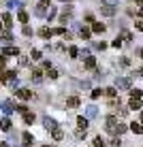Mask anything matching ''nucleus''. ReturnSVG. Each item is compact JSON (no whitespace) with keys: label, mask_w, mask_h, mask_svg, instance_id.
Here are the masks:
<instances>
[{"label":"nucleus","mask_w":143,"mask_h":147,"mask_svg":"<svg viewBox=\"0 0 143 147\" xmlns=\"http://www.w3.org/2000/svg\"><path fill=\"white\" fill-rule=\"evenodd\" d=\"M24 34H26V36H32V28H30V26H24Z\"/></svg>","instance_id":"33"},{"label":"nucleus","mask_w":143,"mask_h":147,"mask_svg":"<svg viewBox=\"0 0 143 147\" xmlns=\"http://www.w3.org/2000/svg\"><path fill=\"white\" fill-rule=\"evenodd\" d=\"M22 139H24V145H26V147H28V145H32V141H34L30 132H24V134H22Z\"/></svg>","instance_id":"13"},{"label":"nucleus","mask_w":143,"mask_h":147,"mask_svg":"<svg viewBox=\"0 0 143 147\" xmlns=\"http://www.w3.org/2000/svg\"><path fill=\"white\" fill-rule=\"evenodd\" d=\"M135 26H137V30H141V32H143V22H135Z\"/></svg>","instance_id":"38"},{"label":"nucleus","mask_w":143,"mask_h":147,"mask_svg":"<svg viewBox=\"0 0 143 147\" xmlns=\"http://www.w3.org/2000/svg\"><path fill=\"white\" fill-rule=\"evenodd\" d=\"M52 132H54V139H56V141H62V139H64V132H62L60 128H54Z\"/></svg>","instance_id":"15"},{"label":"nucleus","mask_w":143,"mask_h":147,"mask_svg":"<svg viewBox=\"0 0 143 147\" xmlns=\"http://www.w3.org/2000/svg\"><path fill=\"white\" fill-rule=\"evenodd\" d=\"M43 124H45V128H49V130L58 128V126H56V121H54L52 117H43Z\"/></svg>","instance_id":"8"},{"label":"nucleus","mask_w":143,"mask_h":147,"mask_svg":"<svg viewBox=\"0 0 143 147\" xmlns=\"http://www.w3.org/2000/svg\"><path fill=\"white\" fill-rule=\"evenodd\" d=\"M0 30H2V24H0Z\"/></svg>","instance_id":"46"},{"label":"nucleus","mask_w":143,"mask_h":147,"mask_svg":"<svg viewBox=\"0 0 143 147\" xmlns=\"http://www.w3.org/2000/svg\"><path fill=\"white\" fill-rule=\"evenodd\" d=\"M115 126H117V119L113 117V115H109V117H107V126H105V128L109 130V132H113V130H115Z\"/></svg>","instance_id":"3"},{"label":"nucleus","mask_w":143,"mask_h":147,"mask_svg":"<svg viewBox=\"0 0 143 147\" xmlns=\"http://www.w3.org/2000/svg\"><path fill=\"white\" fill-rule=\"evenodd\" d=\"M113 132H115V134H122V132H126V126L117 121V126H115V130H113Z\"/></svg>","instance_id":"22"},{"label":"nucleus","mask_w":143,"mask_h":147,"mask_svg":"<svg viewBox=\"0 0 143 147\" xmlns=\"http://www.w3.org/2000/svg\"><path fill=\"white\" fill-rule=\"evenodd\" d=\"M68 53H70V58H77V55H79V49H77V47H70Z\"/></svg>","instance_id":"29"},{"label":"nucleus","mask_w":143,"mask_h":147,"mask_svg":"<svg viewBox=\"0 0 143 147\" xmlns=\"http://www.w3.org/2000/svg\"><path fill=\"white\" fill-rule=\"evenodd\" d=\"M39 34H41V36H43V38L52 36V28H47V26H45V28H41V30H39Z\"/></svg>","instance_id":"16"},{"label":"nucleus","mask_w":143,"mask_h":147,"mask_svg":"<svg viewBox=\"0 0 143 147\" xmlns=\"http://www.w3.org/2000/svg\"><path fill=\"white\" fill-rule=\"evenodd\" d=\"M141 58H143V49H141Z\"/></svg>","instance_id":"44"},{"label":"nucleus","mask_w":143,"mask_h":147,"mask_svg":"<svg viewBox=\"0 0 143 147\" xmlns=\"http://www.w3.org/2000/svg\"><path fill=\"white\" fill-rule=\"evenodd\" d=\"M2 55H19V49L17 47H4L2 49Z\"/></svg>","instance_id":"7"},{"label":"nucleus","mask_w":143,"mask_h":147,"mask_svg":"<svg viewBox=\"0 0 143 147\" xmlns=\"http://www.w3.org/2000/svg\"><path fill=\"white\" fill-rule=\"evenodd\" d=\"M137 2H139V4H143V0H137Z\"/></svg>","instance_id":"43"},{"label":"nucleus","mask_w":143,"mask_h":147,"mask_svg":"<svg viewBox=\"0 0 143 147\" xmlns=\"http://www.w3.org/2000/svg\"><path fill=\"white\" fill-rule=\"evenodd\" d=\"M83 64H85V68H88V70H92V68L96 66V58H94V55H88Z\"/></svg>","instance_id":"6"},{"label":"nucleus","mask_w":143,"mask_h":147,"mask_svg":"<svg viewBox=\"0 0 143 147\" xmlns=\"http://www.w3.org/2000/svg\"><path fill=\"white\" fill-rule=\"evenodd\" d=\"M130 36H132V34L128 32V30H124V32H122V38H126V40H130Z\"/></svg>","instance_id":"35"},{"label":"nucleus","mask_w":143,"mask_h":147,"mask_svg":"<svg viewBox=\"0 0 143 147\" xmlns=\"http://www.w3.org/2000/svg\"><path fill=\"white\" fill-rule=\"evenodd\" d=\"M4 66V55H0V68Z\"/></svg>","instance_id":"39"},{"label":"nucleus","mask_w":143,"mask_h":147,"mask_svg":"<svg viewBox=\"0 0 143 147\" xmlns=\"http://www.w3.org/2000/svg\"><path fill=\"white\" fill-rule=\"evenodd\" d=\"M139 15H141V17H143V7H141V9H139Z\"/></svg>","instance_id":"40"},{"label":"nucleus","mask_w":143,"mask_h":147,"mask_svg":"<svg viewBox=\"0 0 143 147\" xmlns=\"http://www.w3.org/2000/svg\"><path fill=\"white\" fill-rule=\"evenodd\" d=\"M92 30H94V32H105V24H94V26H92Z\"/></svg>","instance_id":"23"},{"label":"nucleus","mask_w":143,"mask_h":147,"mask_svg":"<svg viewBox=\"0 0 143 147\" xmlns=\"http://www.w3.org/2000/svg\"><path fill=\"white\" fill-rule=\"evenodd\" d=\"M0 40H2V43H11V40H13V36H11V32H4L2 36H0Z\"/></svg>","instance_id":"24"},{"label":"nucleus","mask_w":143,"mask_h":147,"mask_svg":"<svg viewBox=\"0 0 143 147\" xmlns=\"http://www.w3.org/2000/svg\"><path fill=\"white\" fill-rule=\"evenodd\" d=\"M77 126H79V128H88V117H77Z\"/></svg>","instance_id":"19"},{"label":"nucleus","mask_w":143,"mask_h":147,"mask_svg":"<svg viewBox=\"0 0 143 147\" xmlns=\"http://www.w3.org/2000/svg\"><path fill=\"white\" fill-rule=\"evenodd\" d=\"M100 94H103V90H94V92H92V98H98Z\"/></svg>","instance_id":"36"},{"label":"nucleus","mask_w":143,"mask_h":147,"mask_svg":"<svg viewBox=\"0 0 143 147\" xmlns=\"http://www.w3.org/2000/svg\"><path fill=\"white\" fill-rule=\"evenodd\" d=\"M0 147H9V145H7V143H0Z\"/></svg>","instance_id":"41"},{"label":"nucleus","mask_w":143,"mask_h":147,"mask_svg":"<svg viewBox=\"0 0 143 147\" xmlns=\"http://www.w3.org/2000/svg\"><path fill=\"white\" fill-rule=\"evenodd\" d=\"M30 55H32V60H41V51H37V49L30 51Z\"/></svg>","instance_id":"32"},{"label":"nucleus","mask_w":143,"mask_h":147,"mask_svg":"<svg viewBox=\"0 0 143 147\" xmlns=\"http://www.w3.org/2000/svg\"><path fill=\"white\" fill-rule=\"evenodd\" d=\"M81 38H90V30L88 28H81Z\"/></svg>","instance_id":"31"},{"label":"nucleus","mask_w":143,"mask_h":147,"mask_svg":"<svg viewBox=\"0 0 143 147\" xmlns=\"http://www.w3.org/2000/svg\"><path fill=\"white\" fill-rule=\"evenodd\" d=\"M130 109H132V111H139V109H141V100H139V98H137V100L132 98V100H130Z\"/></svg>","instance_id":"17"},{"label":"nucleus","mask_w":143,"mask_h":147,"mask_svg":"<svg viewBox=\"0 0 143 147\" xmlns=\"http://www.w3.org/2000/svg\"><path fill=\"white\" fill-rule=\"evenodd\" d=\"M32 79L37 81V83H39V81H43V70H41V68H34V70H32Z\"/></svg>","instance_id":"9"},{"label":"nucleus","mask_w":143,"mask_h":147,"mask_svg":"<svg viewBox=\"0 0 143 147\" xmlns=\"http://www.w3.org/2000/svg\"><path fill=\"white\" fill-rule=\"evenodd\" d=\"M15 94H17L22 100H28L30 96H32V92H30V90H15Z\"/></svg>","instance_id":"5"},{"label":"nucleus","mask_w":143,"mask_h":147,"mask_svg":"<svg viewBox=\"0 0 143 147\" xmlns=\"http://www.w3.org/2000/svg\"><path fill=\"white\" fill-rule=\"evenodd\" d=\"M105 94H107V96H111V98H115V96H117V90H115V88H107V90H105Z\"/></svg>","instance_id":"25"},{"label":"nucleus","mask_w":143,"mask_h":147,"mask_svg":"<svg viewBox=\"0 0 143 147\" xmlns=\"http://www.w3.org/2000/svg\"><path fill=\"white\" fill-rule=\"evenodd\" d=\"M113 13H115L113 4H105V7H100V15H105V17H111Z\"/></svg>","instance_id":"1"},{"label":"nucleus","mask_w":143,"mask_h":147,"mask_svg":"<svg viewBox=\"0 0 143 147\" xmlns=\"http://www.w3.org/2000/svg\"><path fill=\"white\" fill-rule=\"evenodd\" d=\"M0 109H2L7 115H11V113H13V105L9 102V100H7V102H2V107H0Z\"/></svg>","instance_id":"11"},{"label":"nucleus","mask_w":143,"mask_h":147,"mask_svg":"<svg viewBox=\"0 0 143 147\" xmlns=\"http://www.w3.org/2000/svg\"><path fill=\"white\" fill-rule=\"evenodd\" d=\"M49 4H52L49 0H41V2H39V7H37V15H41V17H43V15H45V9H47Z\"/></svg>","instance_id":"2"},{"label":"nucleus","mask_w":143,"mask_h":147,"mask_svg":"<svg viewBox=\"0 0 143 147\" xmlns=\"http://www.w3.org/2000/svg\"><path fill=\"white\" fill-rule=\"evenodd\" d=\"M62 2H73V0H62Z\"/></svg>","instance_id":"42"},{"label":"nucleus","mask_w":143,"mask_h":147,"mask_svg":"<svg viewBox=\"0 0 143 147\" xmlns=\"http://www.w3.org/2000/svg\"><path fill=\"white\" fill-rule=\"evenodd\" d=\"M0 128H2L4 132H9V130H11V119H9V117H4L2 121H0Z\"/></svg>","instance_id":"10"},{"label":"nucleus","mask_w":143,"mask_h":147,"mask_svg":"<svg viewBox=\"0 0 143 147\" xmlns=\"http://www.w3.org/2000/svg\"><path fill=\"white\" fill-rule=\"evenodd\" d=\"M45 147H49V145H45Z\"/></svg>","instance_id":"47"},{"label":"nucleus","mask_w":143,"mask_h":147,"mask_svg":"<svg viewBox=\"0 0 143 147\" xmlns=\"http://www.w3.org/2000/svg\"><path fill=\"white\" fill-rule=\"evenodd\" d=\"M141 121H143V113H141Z\"/></svg>","instance_id":"45"},{"label":"nucleus","mask_w":143,"mask_h":147,"mask_svg":"<svg viewBox=\"0 0 143 147\" xmlns=\"http://www.w3.org/2000/svg\"><path fill=\"white\" fill-rule=\"evenodd\" d=\"M130 96H132V98H141L143 92H141V90H130Z\"/></svg>","instance_id":"28"},{"label":"nucleus","mask_w":143,"mask_h":147,"mask_svg":"<svg viewBox=\"0 0 143 147\" xmlns=\"http://www.w3.org/2000/svg\"><path fill=\"white\" fill-rule=\"evenodd\" d=\"M68 19H70V7L66 9V11H64L62 15H60V24H66V22H68Z\"/></svg>","instance_id":"12"},{"label":"nucleus","mask_w":143,"mask_h":147,"mask_svg":"<svg viewBox=\"0 0 143 147\" xmlns=\"http://www.w3.org/2000/svg\"><path fill=\"white\" fill-rule=\"evenodd\" d=\"M19 22H22V24H28V13H26V11H19Z\"/></svg>","instance_id":"27"},{"label":"nucleus","mask_w":143,"mask_h":147,"mask_svg":"<svg viewBox=\"0 0 143 147\" xmlns=\"http://www.w3.org/2000/svg\"><path fill=\"white\" fill-rule=\"evenodd\" d=\"M66 107H68V109H77L79 107V98H77V96H70V98L66 100Z\"/></svg>","instance_id":"4"},{"label":"nucleus","mask_w":143,"mask_h":147,"mask_svg":"<svg viewBox=\"0 0 143 147\" xmlns=\"http://www.w3.org/2000/svg\"><path fill=\"white\" fill-rule=\"evenodd\" d=\"M24 121H26V124H32L34 121V113H28L26 111V113H24Z\"/></svg>","instance_id":"21"},{"label":"nucleus","mask_w":143,"mask_h":147,"mask_svg":"<svg viewBox=\"0 0 143 147\" xmlns=\"http://www.w3.org/2000/svg\"><path fill=\"white\" fill-rule=\"evenodd\" d=\"M85 115H88V119H90V117H94V115H96V107H94V105H90V107H88V111H85Z\"/></svg>","instance_id":"20"},{"label":"nucleus","mask_w":143,"mask_h":147,"mask_svg":"<svg viewBox=\"0 0 143 147\" xmlns=\"http://www.w3.org/2000/svg\"><path fill=\"white\" fill-rule=\"evenodd\" d=\"M115 85L117 88H130V79H117Z\"/></svg>","instance_id":"14"},{"label":"nucleus","mask_w":143,"mask_h":147,"mask_svg":"<svg viewBox=\"0 0 143 147\" xmlns=\"http://www.w3.org/2000/svg\"><path fill=\"white\" fill-rule=\"evenodd\" d=\"M47 75H49V77H52V79H58V70H54V68H52V70H49V73H47Z\"/></svg>","instance_id":"34"},{"label":"nucleus","mask_w":143,"mask_h":147,"mask_svg":"<svg viewBox=\"0 0 143 147\" xmlns=\"http://www.w3.org/2000/svg\"><path fill=\"white\" fill-rule=\"evenodd\" d=\"M17 111H19V113H26L28 109H26V105H19V107H17Z\"/></svg>","instance_id":"37"},{"label":"nucleus","mask_w":143,"mask_h":147,"mask_svg":"<svg viewBox=\"0 0 143 147\" xmlns=\"http://www.w3.org/2000/svg\"><path fill=\"white\" fill-rule=\"evenodd\" d=\"M94 147H105V143H103L100 136H96V139H94Z\"/></svg>","instance_id":"30"},{"label":"nucleus","mask_w":143,"mask_h":147,"mask_svg":"<svg viewBox=\"0 0 143 147\" xmlns=\"http://www.w3.org/2000/svg\"><path fill=\"white\" fill-rule=\"evenodd\" d=\"M130 130H132L135 134H143V126H141V124H132V126H130Z\"/></svg>","instance_id":"18"},{"label":"nucleus","mask_w":143,"mask_h":147,"mask_svg":"<svg viewBox=\"0 0 143 147\" xmlns=\"http://www.w3.org/2000/svg\"><path fill=\"white\" fill-rule=\"evenodd\" d=\"M2 19H4V24H7V28H11V24H13L11 15H9V13H4V15H2Z\"/></svg>","instance_id":"26"}]
</instances>
